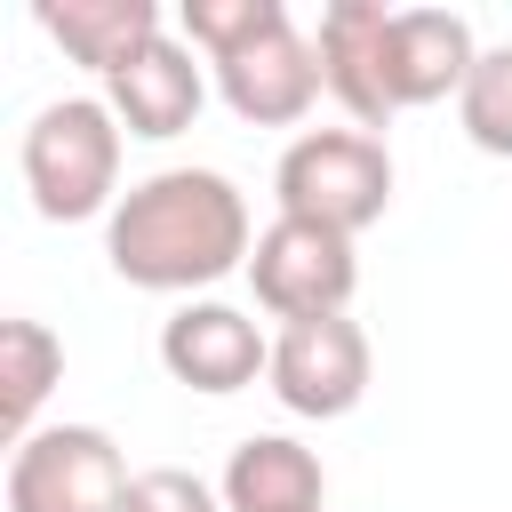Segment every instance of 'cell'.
<instances>
[{
	"label": "cell",
	"mask_w": 512,
	"mask_h": 512,
	"mask_svg": "<svg viewBox=\"0 0 512 512\" xmlns=\"http://www.w3.org/2000/svg\"><path fill=\"white\" fill-rule=\"evenodd\" d=\"M104 256L128 288L192 304V288H216L224 272H248V256H256L248 192L224 168H152L104 216Z\"/></svg>",
	"instance_id": "cell-1"
},
{
	"label": "cell",
	"mask_w": 512,
	"mask_h": 512,
	"mask_svg": "<svg viewBox=\"0 0 512 512\" xmlns=\"http://www.w3.org/2000/svg\"><path fill=\"white\" fill-rule=\"evenodd\" d=\"M120 512H224V496L200 472H184V464H152V472L128 480V504Z\"/></svg>",
	"instance_id": "cell-16"
},
{
	"label": "cell",
	"mask_w": 512,
	"mask_h": 512,
	"mask_svg": "<svg viewBox=\"0 0 512 512\" xmlns=\"http://www.w3.org/2000/svg\"><path fill=\"white\" fill-rule=\"evenodd\" d=\"M456 120L488 160H512V40L480 48V64H472V80L456 96Z\"/></svg>",
	"instance_id": "cell-15"
},
{
	"label": "cell",
	"mask_w": 512,
	"mask_h": 512,
	"mask_svg": "<svg viewBox=\"0 0 512 512\" xmlns=\"http://www.w3.org/2000/svg\"><path fill=\"white\" fill-rule=\"evenodd\" d=\"M64 384V336L48 320H0V424H8V448L24 432H40V408L48 392Z\"/></svg>",
	"instance_id": "cell-14"
},
{
	"label": "cell",
	"mask_w": 512,
	"mask_h": 512,
	"mask_svg": "<svg viewBox=\"0 0 512 512\" xmlns=\"http://www.w3.org/2000/svg\"><path fill=\"white\" fill-rule=\"evenodd\" d=\"M312 48H320V80L352 112V128L376 136L400 120V104H392V8L384 0H328L312 24Z\"/></svg>",
	"instance_id": "cell-9"
},
{
	"label": "cell",
	"mask_w": 512,
	"mask_h": 512,
	"mask_svg": "<svg viewBox=\"0 0 512 512\" xmlns=\"http://www.w3.org/2000/svg\"><path fill=\"white\" fill-rule=\"evenodd\" d=\"M128 456L104 424H40L8 448V512H120Z\"/></svg>",
	"instance_id": "cell-5"
},
{
	"label": "cell",
	"mask_w": 512,
	"mask_h": 512,
	"mask_svg": "<svg viewBox=\"0 0 512 512\" xmlns=\"http://www.w3.org/2000/svg\"><path fill=\"white\" fill-rule=\"evenodd\" d=\"M216 496H224V512H320V504H328V472H320V456H312L304 440H288V432H248V440L232 448Z\"/></svg>",
	"instance_id": "cell-13"
},
{
	"label": "cell",
	"mask_w": 512,
	"mask_h": 512,
	"mask_svg": "<svg viewBox=\"0 0 512 512\" xmlns=\"http://www.w3.org/2000/svg\"><path fill=\"white\" fill-rule=\"evenodd\" d=\"M176 24L208 56L224 112L248 128H296L328 88L320 48L296 32V16L280 0H184Z\"/></svg>",
	"instance_id": "cell-2"
},
{
	"label": "cell",
	"mask_w": 512,
	"mask_h": 512,
	"mask_svg": "<svg viewBox=\"0 0 512 512\" xmlns=\"http://www.w3.org/2000/svg\"><path fill=\"white\" fill-rule=\"evenodd\" d=\"M120 144H128V128L112 120L104 96H56V104H40L32 128H24V144H16L32 208L48 224L112 216L120 208Z\"/></svg>",
	"instance_id": "cell-3"
},
{
	"label": "cell",
	"mask_w": 512,
	"mask_h": 512,
	"mask_svg": "<svg viewBox=\"0 0 512 512\" xmlns=\"http://www.w3.org/2000/svg\"><path fill=\"white\" fill-rule=\"evenodd\" d=\"M104 104H112V120L128 128V136H144V144H168V136H184L192 120H200V104H208V72H200V48L192 40H152L128 72H112L104 80Z\"/></svg>",
	"instance_id": "cell-10"
},
{
	"label": "cell",
	"mask_w": 512,
	"mask_h": 512,
	"mask_svg": "<svg viewBox=\"0 0 512 512\" xmlns=\"http://www.w3.org/2000/svg\"><path fill=\"white\" fill-rule=\"evenodd\" d=\"M472 64H480V40L456 8H392V104L400 112L464 96Z\"/></svg>",
	"instance_id": "cell-11"
},
{
	"label": "cell",
	"mask_w": 512,
	"mask_h": 512,
	"mask_svg": "<svg viewBox=\"0 0 512 512\" xmlns=\"http://www.w3.org/2000/svg\"><path fill=\"white\" fill-rule=\"evenodd\" d=\"M272 200H280V216L360 240L392 208V152L368 128H304L272 168Z\"/></svg>",
	"instance_id": "cell-4"
},
{
	"label": "cell",
	"mask_w": 512,
	"mask_h": 512,
	"mask_svg": "<svg viewBox=\"0 0 512 512\" xmlns=\"http://www.w3.org/2000/svg\"><path fill=\"white\" fill-rule=\"evenodd\" d=\"M160 368L184 384V392H248L264 368H272V336L256 328V312L224 304V296H192L160 320Z\"/></svg>",
	"instance_id": "cell-8"
},
{
	"label": "cell",
	"mask_w": 512,
	"mask_h": 512,
	"mask_svg": "<svg viewBox=\"0 0 512 512\" xmlns=\"http://www.w3.org/2000/svg\"><path fill=\"white\" fill-rule=\"evenodd\" d=\"M248 288L256 304L288 328V320H328L352 304L360 288V248L328 224H304V216H272L256 232V256H248Z\"/></svg>",
	"instance_id": "cell-6"
},
{
	"label": "cell",
	"mask_w": 512,
	"mask_h": 512,
	"mask_svg": "<svg viewBox=\"0 0 512 512\" xmlns=\"http://www.w3.org/2000/svg\"><path fill=\"white\" fill-rule=\"evenodd\" d=\"M32 24H40L72 64H88L96 80L128 72V64L168 32V24H160V0H40Z\"/></svg>",
	"instance_id": "cell-12"
},
{
	"label": "cell",
	"mask_w": 512,
	"mask_h": 512,
	"mask_svg": "<svg viewBox=\"0 0 512 512\" xmlns=\"http://www.w3.org/2000/svg\"><path fill=\"white\" fill-rule=\"evenodd\" d=\"M368 376H376V352H368V328H360L352 312L288 320V328L272 336V368H264L272 400H280L288 416H312V424L352 416V408L368 400Z\"/></svg>",
	"instance_id": "cell-7"
}]
</instances>
